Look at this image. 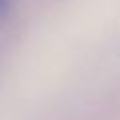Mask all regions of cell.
Here are the masks:
<instances>
[{"mask_svg": "<svg viewBox=\"0 0 120 120\" xmlns=\"http://www.w3.org/2000/svg\"><path fill=\"white\" fill-rule=\"evenodd\" d=\"M10 4H12V0H0V14H4V12H8Z\"/></svg>", "mask_w": 120, "mask_h": 120, "instance_id": "obj_1", "label": "cell"}]
</instances>
